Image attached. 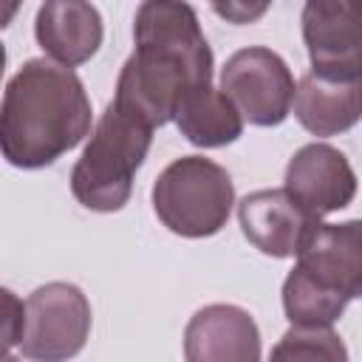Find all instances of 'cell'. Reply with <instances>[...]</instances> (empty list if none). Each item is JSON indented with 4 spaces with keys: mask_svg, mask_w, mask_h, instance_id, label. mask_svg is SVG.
<instances>
[{
    "mask_svg": "<svg viewBox=\"0 0 362 362\" xmlns=\"http://www.w3.org/2000/svg\"><path fill=\"white\" fill-rule=\"evenodd\" d=\"M3 362H20V359H17V356H11V354H6V356H3Z\"/></svg>",
    "mask_w": 362,
    "mask_h": 362,
    "instance_id": "19",
    "label": "cell"
},
{
    "mask_svg": "<svg viewBox=\"0 0 362 362\" xmlns=\"http://www.w3.org/2000/svg\"><path fill=\"white\" fill-rule=\"evenodd\" d=\"M37 45L48 59L76 68L96 57L105 40V23L93 3L85 0H48L34 17Z\"/></svg>",
    "mask_w": 362,
    "mask_h": 362,
    "instance_id": "12",
    "label": "cell"
},
{
    "mask_svg": "<svg viewBox=\"0 0 362 362\" xmlns=\"http://www.w3.org/2000/svg\"><path fill=\"white\" fill-rule=\"evenodd\" d=\"M133 42L113 102L156 130L175 122V110L192 88L212 85L215 57L189 3H141L133 17Z\"/></svg>",
    "mask_w": 362,
    "mask_h": 362,
    "instance_id": "1",
    "label": "cell"
},
{
    "mask_svg": "<svg viewBox=\"0 0 362 362\" xmlns=\"http://www.w3.org/2000/svg\"><path fill=\"white\" fill-rule=\"evenodd\" d=\"M153 144V127L110 102L71 170V195L90 212H119Z\"/></svg>",
    "mask_w": 362,
    "mask_h": 362,
    "instance_id": "3",
    "label": "cell"
},
{
    "mask_svg": "<svg viewBox=\"0 0 362 362\" xmlns=\"http://www.w3.org/2000/svg\"><path fill=\"white\" fill-rule=\"evenodd\" d=\"M93 110L82 79L48 57L25 59L6 82L0 150L17 170H42L90 133Z\"/></svg>",
    "mask_w": 362,
    "mask_h": 362,
    "instance_id": "2",
    "label": "cell"
},
{
    "mask_svg": "<svg viewBox=\"0 0 362 362\" xmlns=\"http://www.w3.org/2000/svg\"><path fill=\"white\" fill-rule=\"evenodd\" d=\"M175 127L192 147L215 150L243 136V116L221 88L201 85L181 99L175 110Z\"/></svg>",
    "mask_w": 362,
    "mask_h": 362,
    "instance_id": "14",
    "label": "cell"
},
{
    "mask_svg": "<svg viewBox=\"0 0 362 362\" xmlns=\"http://www.w3.org/2000/svg\"><path fill=\"white\" fill-rule=\"evenodd\" d=\"M90 300L74 283L54 280L25 297L20 351L31 362H68L90 337Z\"/></svg>",
    "mask_w": 362,
    "mask_h": 362,
    "instance_id": "5",
    "label": "cell"
},
{
    "mask_svg": "<svg viewBox=\"0 0 362 362\" xmlns=\"http://www.w3.org/2000/svg\"><path fill=\"white\" fill-rule=\"evenodd\" d=\"M215 8V14H221V17H226L229 23H235V25H243V23H252V20H257L269 6L266 3H257V6H246V3H226V6H212Z\"/></svg>",
    "mask_w": 362,
    "mask_h": 362,
    "instance_id": "18",
    "label": "cell"
},
{
    "mask_svg": "<svg viewBox=\"0 0 362 362\" xmlns=\"http://www.w3.org/2000/svg\"><path fill=\"white\" fill-rule=\"evenodd\" d=\"M221 90L232 99L243 122L255 127H277L291 113L297 85L277 51L249 45L223 62Z\"/></svg>",
    "mask_w": 362,
    "mask_h": 362,
    "instance_id": "6",
    "label": "cell"
},
{
    "mask_svg": "<svg viewBox=\"0 0 362 362\" xmlns=\"http://www.w3.org/2000/svg\"><path fill=\"white\" fill-rule=\"evenodd\" d=\"M269 362H351L342 337L334 328L291 325L272 348Z\"/></svg>",
    "mask_w": 362,
    "mask_h": 362,
    "instance_id": "16",
    "label": "cell"
},
{
    "mask_svg": "<svg viewBox=\"0 0 362 362\" xmlns=\"http://www.w3.org/2000/svg\"><path fill=\"white\" fill-rule=\"evenodd\" d=\"M150 201L156 218L173 235L198 240L226 226L235 206V184L212 158L181 156L156 175Z\"/></svg>",
    "mask_w": 362,
    "mask_h": 362,
    "instance_id": "4",
    "label": "cell"
},
{
    "mask_svg": "<svg viewBox=\"0 0 362 362\" xmlns=\"http://www.w3.org/2000/svg\"><path fill=\"white\" fill-rule=\"evenodd\" d=\"M3 348L6 354L20 345V337H23V325H25V303L14 297L11 288H3Z\"/></svg>",
    "mask_w": 362,
    "mask_h": 362,
    "instance_id": "17",
    "label": "cell"
},
{
    "mask_svg": "<svg viewBox=\"0 0 362 362\" xmlns=\"http://www.w3.org/2000/svg\"><path fill=\"white\" fill-rule=\"evenodd\" d=\"M294 116L311 136H339L362 119V82H334L308 71L297 82Z\"/></svg>",
    "mask_w": 362,
    "mask_h": 362,
    "instance_id": "13",
    "label": "cell"
},
{
    "mask_svg": "<svg viewBox=\"0 0 362 362\" xmlns=\"http://www.w3.org/2000/svg\"><path fill=\"white\" fill-rule=\"evenodd\" d=\"M297 266L348 300L362 297V218L320 223L300 249Z\"/></svg>",
    "mask_w": 362,
    "mask_h": 362,
    "instance_id": "11",
    "label": "cell"
},
{
    "mask_svg": "<svg viewBox=\"0 0 362 362\" xmlns=\"http://www.w3.org/2000/svg\"><path fill=\"white\" fill-rule=\"evenodd\" d=\"M187 362H260V328L235 303L198 308L184 328Z\"/></svg>",
    "mask_w": 362,
    "mask_h": 362,
    "instance_id": "10",
    "label": "cell"
},
{
    "mask_svg": "<svg viewBox=\"0 0 362 362\" xmlns=\"http://www.w3.org/2000/svg\"><path fill=\"white\" fill-rule=\"evenodd\" d=\"M300 25L311 74L334 82H362V3L308 0Z\"/></svg>",
    "mask_w": 362,
    "mask_h": 362,
    "instance_id": "7",
    "label": "cell"
},
{
    "mask_svg": "<svg viewBox=\"0 0 362 362\" xmlns=\"http://www.w3.org/2000/svg\"><path fill=\"white\" fill-rule=\"evenodd\" d=\"M238 223L243 238L266 257H297L314 229L322 223L314 218L286 187L255 189L238 204Z\"/></svg>",
    "mask_w": 362,
    "mask_h": 362,
    "instance_id": "8",
    "label": "cell"
},
{
    "mask_svg": "<svg viewBox=\"0 0 362 362\" xmlns=\"http://www.w3.org/2000/svg\"><path fill=\"white\" fill-rule=\"evenodd\" d=\"M283 181V187L320 221L351 206L359 187L348 156L325 141L303 144L288 158Z\"/></svg>",
    "mask_w": 362,
    "mask_h": 362,
    "instance_id": "9",
    "label": "cell"
},
{
    "mask_svg": "<svg viewBox=\"0 0 362 362\" xmlns=\"http://www.w3.org/2000/svg\"><path fill=\"white\" fill-rule=\"evenodd\" d=\"M348 297L320 286L297 263L283 280V311L291 325L305 328H331L348 308Z\"/></svg>",
    "mask_w": 362,
    "mask_h": 362,
    "instance_id": "15",
    "label": "cell"
}]
</instances>
